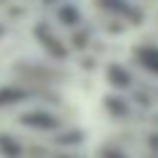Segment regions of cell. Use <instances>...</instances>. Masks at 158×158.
I'll use <instances>...</instances> for the list:
<instances>
[{
    "label": "cell",
    "mask_w": 158,
    "mask_h": 158,
    "mask_svg": "<svg viewBox=\"0 0 158 158\" xmlns=\"http://www.w3.org/2000/svg\"><path fill=\"white\" fill-rule=\"evenodd\" d=\"M131 54H133L136 67H141L146 74H151V77L158 79V44H153V42H141V44L133 47Z\"/></svg>",
    "instance_id": "6da1fadb"
},
{
    "label": "cell",
    "mask_w": 158,
    "mask_h": 158,
    "mask_svg": "<svg viewBox=\"0 0 158 158\" xmlns=\"http://www.w3.org/2000/svg\"><path fill=\"white\" fill-rule=\"evenodd\" d=\"M106 79H109V84H111L114 89H118V91L133 86V74L128 72V67H123V64H118V62L109 64V69H106Z\"/></svg>",
    "instance_id": "7a4b0ae2"
}]
</instances>
